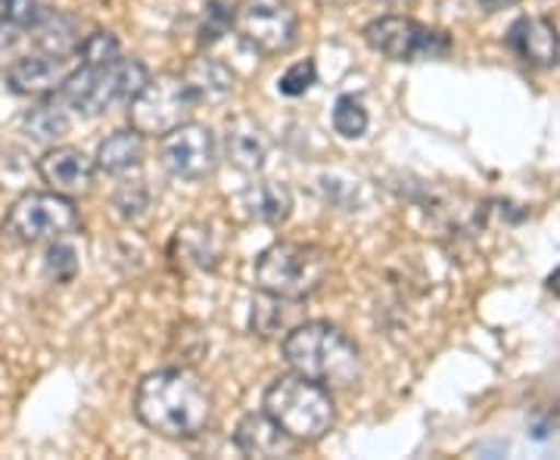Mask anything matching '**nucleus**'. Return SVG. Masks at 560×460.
Returning <instances> with one entry per match:
<instances>
[{
  "mask_svg": "<svg viewBox=\"0 0 560 460\" xmlns=\"http://www.w3.org/2000/svg\"><path fill=\"white\" fill-rule=\"evenodd\" d=\"M212 389L187 367L147 374L135 392L140 423L165 439H197L212 423Z\"/></svg>",
  "mask_w": 560,
  "mask_h": 460,
  "instance_id": "nucleus-1",
  "label": "nucleus"
},
{
  "mask_svg": "<svg viewBox=\"0 0 560 460\" xmlns=\"http://www.w3.org/2000/svg\"><path fill=\"white\" fill-rule=\"evenodd\" d=\"M283 361L293 374L327 389H352L364 377L359 345L337 323L327 320H308L293 327L283 340Z\"/></svg>",
  "mask_w": 560,
  "mask_h": 460,
  "instance_id": "nucleus-2",
  "label": "nucleus"
},
{
  "mask_svg": "<svg viewBox=\"0 0 560 460\" xmlns=\"http://www.w3.org/2000/svg\"><path fill=\"white\" fill-rule=\"evenodd\" d=\"M330 274V256L315 243H275L253 264V278L265 296L302 302L315 296Z\"/></svg>",
  "mask_w": 560,
  "mask_h": 460,
  "instance_id": "nucleus-3",
  "label": "nucleus"
},
{
  "mask_svg": "<svg viewBox=\"0 0 560 460\" xmlns=\"http://www.w3.org/2000/svg\"><path fill=\"white\" fill-rule=\"evenodd\" d=\"M261 408L271 421H278L296 441H320L337 421L334 396L327 386L290 374L278 377L265 389Z\"/></svg>",
  "mask_w": 560,
  "mask_h": 460,
  "instance_id": "nucleus-4",
  "label": "nucleus"
},
{
  "mask_svg": "<svg viewBox=\"0 0 560 460\" xmlns=\"http://www.w3.org/2000/svg\"><path fill=\"white\" fill-rule=\"evenodd\" d=\"M150 81V72L140 60H119L106 66H84L72 69L60 84L57 97L79 116H103L113 106L128 103L140 87Z\"/></svg>",
  "mask_w": 560,
  "mask_h": 460,
  "instance_id": "nucleus-5",
  "label": "nucleus"
},
{
  "mask_svg": "<svg viewBox=\"0 0 560 460\" xmlns=\"http://www.w3.org/2000/svg\"><path fill=\"white\" fill-rule=\"evenodd\" d=\"M79 209L72 197L62 193H22L20 200L7 209L3 234L16 243L35 246V243H57L79 231Z\"/></svg>",
  "mask_w": 560,
  "mask_h": 460,
  "instance_id": "nucleus-6",
  "label": "nucleus"
},
{
  "mask_svg": "<svg viewBox=\"0 0 560 460\" xmlns=\"http://www.w3.org/2000/svg\"><path fill=\"white\" fill-rule=\"evenodd\" d=\"M200 103L184 75H156L128 101V121L143 138H165L178 125L190 121Z\"/></svg>",
  "mask_w": 560,
  "mask_h": 460,
  "instance_id": "nucleus-7",
  "label": "nucleus"
},
{
  "mask_svg": "<svg viewBox=\"0 0 560 460\" xmlns=\"http://www.w3.org/2000/svg\"><path fill=\"white\" fill-rule=\"evenodd\" d=\"M364 44L393 62L445 60L452 54V38L408 16H381L364 25Z\"/></svg>",
  "mask_w": 560,
  "mask_h": 460,
  "instance_id": "nucleus-8",
  "label": "nucleus"
},
{
  "mask_svg": "<svg viewBox=\"0 0 560 460\" xmlns=\"http://www.w3.org/2000/svg\"><path fill=\"white\" fill-rule=\"evenodd\" d=\"M234 32L261 57H283L300 35V16L290 0H241L234 7Z\"/></svg>",
  "mask_w": 560,
  "mask_h": 460,
  "instance_id": "nucleus-9",
  "label": "nucleus"
},
{
  "mask_svg": "<svg viewBox=\"0 0 560 460\" xmlns=\"http://www.w3.org/2000/svg\"><path fill=\"white\" fill-rule=\"evenodd\" d=\"M160 141V160L172 178L197 184L209 178L219 165V143H215L212 128L206 125L184 121Z\"/></svg>",
  "mask_w": 560,
  "mask_h": 460,
  "instance_id": "nucleus-10",
  "label": "nucleus"
},
{
  "mask_svg": "<svg viewBox=\"0 0 560 460\" xmlns=\"http://www.w3.org/2000/svg\"><path fill=\"white\" fill-rule=\"evenodd\" d=\"M97 160H91L79 146H50L38 160L40 180L62 197L88 193L94 184Z\"/></svg>",
  "mask_w": 560,
  "mask_h": 460,
  "instance_id": "nucleus-11",
  "label": "nucleus"
},
{
  "mask_svg": "<svg viewBox=\"0 0 560 460\" xmlns=\"http://www.w3.org/2000/svg\"><path fill=\"white\" fill-rule=\"evenodd\" d=\"M504 40L511 54L529 69H555L560 62V32L555 22L541 16H521L508 28Z\"/></svg>",
  "mask_w": 560,
  "mask_h": 460,
  "instance_id": "nucleus-12",
  "label": "nucleus"
},
{
  "mask_svg": "<svg viewBox=\"0 0 560 460\" xmlns=\"http://www.w3.org/2000/svg\"><path fill=\"white\" fill-rule=\"evenodd\" d=\"M72 69H69V57H50V54H28L20 57L7 69V84L13 94L20 97H50L60 91Z\"/></svg>",
  "mask_w": 560,
  "mask_h": 460,
  "instance_id": "nucleus-13",
  "label": "nucleus"
},
{
  "mask_svg": "<svg viewBox=\"0 0 560 460\" xmlns=\"http://www.w3.org/2000/svg\"><path fill=\"white\" fill-rule=\"evenodd\" d=\"M234 445L246 458H290L302 441H296L278 421H271L265 411L246 414L234 429Z\"/></svg>",
  "mask_w": 560,
  "mask_h": 460,
  "instance_id": "nucleus-14",
  "label": "nucleus"
},
{
  "mask_svg": "<svg viewBox=\"0 0 560 460\" xmlns=\"http://www.w3.org/2000/svg\"><path fill=\"white\" fill-rule=\"evenodd\" d=\"M224 153L234 168L253 175V172H261V165L268 160V138L253 119H234L228 125Z\"/></svg>",
  "mask_w": 560,
  "mask_h": 460,
  "instance_id": "nucleus-15",
  "label": "nucleus"
},
{
  "mask_svg": "<svg viewBox=\"0 0 560 460\" xmlns=\"http://www.w3.org/2000/svg\"><path fill=\"white\" fill-rule=\"evenodd\" d=\"M147 156V146H143V134L128 128V131H116L109 134L106 141L97 146V168L119 178V175H128L135 172L140 162Z\"/></svg>",
  "mask_w": 560,
  "mask_h": 460,
  "instance_id": "nucleus-16",
  "label": "nucleus"
},
{
  "mask_svg": "<svg viewBox=\"0 0 560 460\" xmlns=\"http://www.w3.org/2000/svg\"><path fill=\"white\" fill-rule=\"evenodd\" d=\"M32 40H35L40 54H50V57H72L81 47L75 22L60 10H44L40 13V20L32 25Z\"/></svg>",
  "mask_w": 560,
  "mask_h": 460,
  "instance_id": "nucleus-17",
  "label": "nucleus"
},
{
  "mask_svg": "<svg viewBox=\"0 0 560 460\" xmlns=\"http://www.w3.org/2000/svg\"><path fill=\"white\" fill-rule=\"evenodd\" d=\"M184 81L190 84V91H194L197 103L224 101V97L231 94V87H234V75H231V69H228V66H221L219 60H209V57L190 62V66H187V72H184Z\"/></svg>",
  "mask_w": 560,
  "mask_h": 460,
  "instance_id": "nucleus-18",
  "label": "nucleus"
},
{
  "mask_svg": "<svg viewBox=\"0 0 560 460\" xmlns=\"http://www.w3.org/2000/svg\"><path fill=\"white\" fill-rule=\"evenodd\" d=\"M243 209H249V215L265 221V224H280V221H287L290 209H293V197L283 184L261 180L243 193Z\"/></svg>",
  "mask_w": 560,
  "mask_h": 460,
  "instance_id": "nucleus-19",
  "label": "nucleus"
},
{
  "mask_svg": "<svg viewBox=\"0 0 560 460\" xmlns=\"http://www.w3.org/2000/svg\"><path fill=\"white\" fill-rule=\"evenodd\" d=\"M69 106L60 101V97H54V101H44L38 106H32L28 113H25V131H28V138H35V141L44 143H54L60 141L69 134V128H72V121H69V113H66Z\"/></svg>",
  "mask_w": 560,
  "mask_h": 460,
  "instance_id": "nucleus-20",
  "label": "nucleus"
},
{
  "mask_svg": "<svg viewBox=\"0 0 560 460\" xmlns=\"http://www.w3.org/2000/svg\"><path fill=\"white\" fill-rule=\"evenodd\" d=\"M175 246L180 249V259L194 261L200 268H212L219 261V246L212 243V231L206 224H184V227H178Z\"/></svg>",
  "mask_w": 560,
  "mask_h": 460,
  "instance_id": "nucleus-21",
  "label": "nucleus"
},
{
  "mask_svg": "<svg viewBox=\"0 0 560 460\" xmlns=\"http://www.w3.org/2000/svg\"><path fill=\"white\" fill-rule=\"evenodd\" d=\"M368 125H371V119H368L364 103L359 97H352V94H342L337 106H334V131L346 141H359V138H364Z\"/></svg>",
  "mask_w": 560,
  "mask_h": 460,
  "instance_id": "nucleus-22",
  "label": "nucleus"
},
{
  "mask_svg": "<svg viewBox=\"0 0 560 460\" xmlns=\"http://www.w3.org/2000/svg\"><path fill=\"white\" fill-rule=\"evenodd\" d=\"M79 54L84 66H106V62L119 60L121 47L113 32H94V35L81 40Z\"/></svg>",
  "mask_w": 560,
  "mask_h": 460,
  "instance_id": "nucleus-23",
  "label": "nucleus"
},
{
  "mask_svg": "<svg viewBox=\"0 0 560 460\" xmlns=\"http://www.w3.org/2000/svg\"><path fill=\"white\" fill-rule=\"evenodd\" d=\"M318 84V66L315 60H300L293 62L278 81V91L283 97H302V94H308L312 87Z\"/></svg>",
  "mask_w": 560,
  "mask_h": 460,
  "instance_id": "nucleus-24",
  "label": "nucleus"
},
{
  "mask_svg": "<svg viewBox=\"0 0 560 460\" xmlns=\"http://www.w3.org/2000/svg\"><path fill=\"white\" fill-rule=\"evenodd\" d=\"M44 271L54 283H69L79 274V259H75V249L66 246V243H54L44 256Z\"/></svg>",
  "mask_w": 560,
  "mask_h": 460,
  "instance_id": "nucleus-25",
  "label": "nucleus"
},
{
  "mask_svg": "<svg viewBox=\"0 0 560 460\" xmlns=\"http://www.w3.org/2000/svg\"><path fill=\"white\" fill-rule=\"evenodd\" d=\"M228 28H234V10H228L221 0H209V7H206V16H202L200 25V44L202 47H209V44H215V40L228 32Z\"/></svg>",
  "mask_w": 560,
  "mask_h": 460,
  "instance_id": "nucleus-26",
  "label": "nucleus"
},
{
  "mask_svg": "<svg viewBox=\"0 0 560 460\" xmlns=\"http://www.w3.org/2000/svg\"><path fill=\"white\" fill-rule=\"evenodd\" d=\"M40 0H0V20L13 22L20 28H32L40 20Z\"/></svg>",
  "mask_w": 560,
  "mask_h": 460,
  "instance_id": "nucleus-27",
  "label": "nucleus"
},
{
  "mask_svg": "<svg viewBox=\"0 0 560 460\" xmlns=\"http://www.w3.org/2000/svg\"><path fill=\"white\" fill-rule=\"evenodd\" d=\"M116 209H119L125 219H138L140 212L147 209V187L140 180L125 184L119 193H116Z\"/></svg>",
  "mask_w": 560,
  "mask_h": 460,
  "instance_id": "nucleus-28",
  "label": "nucleus"
},
{
  "mask_svg": "<svg viewBox=\"0 0 560 460\" xmlns=\"http://www.w3.org/2000/svg\"><path fill=\"white\" fill-rule=\"evenodd\" d=\"M22 32H25V28H20V25L0 20V69H10L13 62L20 60Z\"/></svg>",
  "mask_w": 560,
  "mask_h": 460,
  "instance_id": "nucleus-29",
  "label": "nucleus"
},
{
  "mask_svg": "<svg viewBox=\"0 0 560 460\" xmlns=\"http://www.w3.org/2000/svg\"><path fill=\"white\" fill-rule=\"evenodd\" d=\"M486 13H501V10H508V7H514V3H521V0H477Z\"/></svg>",
  "mask_w": 560,
  "mask_h": 460,
  "instance_id": "nucleus-30",
  "label": "nucleus"
},
{
  "mask_svg": "<svg viewBox=\"0 0 560 460\" xmlns=\"http://www.w3.org/2000/svg\"><path fill=\"white\" fill-rule=\"evenodd\" d=\"M545 283H548V290H551V293H555V296L560 299V268L555 271V274H548V281Z\"/></svg>",
  "mask_w": 560,
  "mask_h": 460,
  "instance_id": "nucleus-31",
  "label": "nucleus"
},
{
  "mask_svg": "<svg viewBox=\"0 0 560 460\" xmlns=\"http://www.w3.org/2000/svg\"><path fill=\"white\" fill-rule=\"evenodd\" d=\"M377 3H386V7H408V3H415V0H377Z\"/></svg>",
  "mask_w": 560,
  "mask_h": 460,
  "instance_id": "nucleus-32",
  "label": "nucleus"
},
{
  "mask_svg": "<svg viewBox=\"0 0 560 460\" xmlns=\"http://www.w3.org/2000/svg\"><path fill=\"white\" fill-rule=\"evenodd\" d=\"M320 7H342V3H349V0H315Z\"/></svg>",
  "mask_w": 560,
  "mask_h": 460,
  "instance_id": "nucleus-33",
  "label": "nucleus"
}]
</instances>
